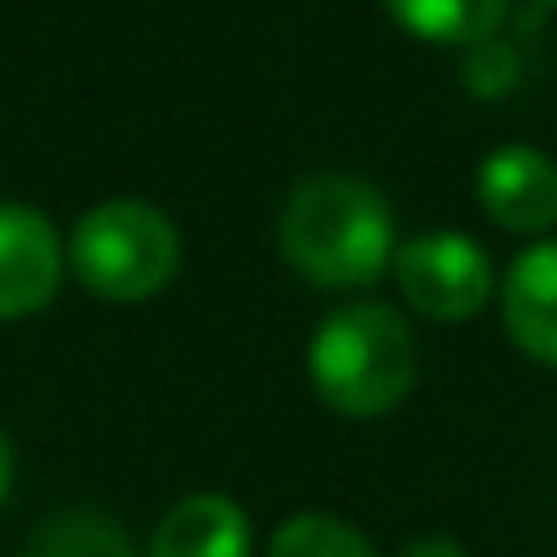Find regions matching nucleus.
<instances>
[{"label":"nucleus","instance_id":"obj_9","mask_svg":"<svg viewBox=\"0 0 557 557\" xmlns=\"http://www.w3.org/2000/svg\"><path fill=\"white\" fill-rule=\"evenodd\" d=\"M388 17L432 45H486L503 17H508V0H383Z\"/></svg>","mask_w":557,"mask_h":557},{"label":"nucleus","instance_id":"obj_6","mask_svg":"<svg viewBox=\"0 0 557 557\" xmlns=\"http://www.w3.org/2000/svg\"><path fill=\"white\" fill-rule=\"evenodd\" d=\"M475 197L497 230L513 235H546L557 224V164L524 143H508L486 153L475 175Z\"/></svg>","mask_w":557,"mask_h":557},{"label":"nucleus","instance_id":"obj_14","mask_svg":"<svg viewBox=\"0 0 557 557\" xmlns=\"http://www.w3.org/2000/svg\"><path fill=\"white\" fill-rule=\"evenodd\" d=\"M541 7H557V0H541Z\"/></svg>","mask_w":557,"mask_h":557},{"label":"nucleus","instance_id":"obj_3","mask_svg":"<svg viewBox=\"0 0 557 557\" xmlns=\"http://www.w3.org/2000/svg\"><path fill=\"white\" fill-rule=\"evenodd\" d=\"M66 262L77 268L83 290H94L99 301L137 307V301L159 296L175 278L181 235L153 202L110 197V202H99V208H88L77 219Z\"/></svg>","mask_w":557,"mask_h":557},{"label":"nucleus","instance_id":"obj_10","mask_svg":"<svg viewBox=\"0 0 557 557\" xmlns=\"http://www.w3.org/2000/svg\"><path fill=\"white\" fill-rule=\"evenodd\" d=\"M23 557H137L104 513H55L34 530Z\"/></svg>","mask_w":557,"mask_h":557},{"label":"nucleus","instance_id":"obj_7","mask_svg":"<svg viewBox=\"0 0 557 557\" xmlns=\"http://www.w3.org/2000/svg\"><path fill=\"white\" fill-rule=\"evenodd\" d=\"M503 329L530 361L557 367V240H535L513 257L503 278Z\"/></svg>","mask_w":557,"mask_h":557},{"label":"nucleus","instance_id":"obj_4","mask_svg":"<svg viewBox=\"0 0 557 557\" xmlns=\"http://www.w3.org/2000/svg\"><path fill=\"white\" fill-rule=\"evenodd\" d=\"M394 285L421 318L465 323L492 301V257L459 230H432L394 251Z\"/></svg>","mask_w":557,"mask_h":557},{"label":"nucleus","instance_id":"obj_1","mask_svg":"<svg viewBox=\"0 0 557 557\" xmlns=\"http://www.w3.org/2000/svg\"><path fill=\"white\" fill-rule=\"evenodd\" d=\"M278 251L323 290H361L394 268V213L388 197L361 175H307L278 213Z\"/></svg>","mask_w":557,"mask_h":557},{"label":"nucleus","instance_id":"obj_13","mask_svg":"<svg viewBox=\"0 0 557 557\" xmlns=\"http://www.w3.org/2000/svg\"><path fill=\"white\" fill-rule=\"evenodd\" d=\"M7 486H12V448L0 437V497H7Z\"/></svg>","mask_w":557,"mask_h":557},{"label":"nucleus","instance_id":"obj_8","mask_svg":"<svg viewBox=\"0 0 557 557\" xmlns=\"http://www.w3.org/2000/svg\"><path fill=\"white\" fill-rule=\"evenodd\" d=\"M251 552V524L235 497L224 492H191L181 497L159 530L148 557H246Z\"/></svg>","mask_w":557,"mask_h":557},{"label":"nucleus","instance_id":"obj_2","mask_svg":"<svg viewBox=\"0 0 557 557\" xmlns=\"http://www.w3.org/2000/svg\"><path fill=\"white\" fill-rule=\"evenodd\" d=\"M307 372L329 410L372 421L416 388L421 356H416L410 323L394 307L356 301V307H339L323 318V329L312 334Z\"/></svg>","mask_w":557,"mask_h":557},{"label":"nucleus","instance_id":"obj_12","mask_svg":"<svg viewBox=\"0 0 557 557\" xmlns=\"http://www.w3.org/2000/svg\"><path fill=\"white\" fill-rule=\"evenodd\" d=\"M394 557H470L454 535H416V541H405Z\"/></svg>","mask_w":557,"mask_h":557},{"label":"nucleus","instance_id":"obj_11","mask_svg":"<svg viewBox=\"0 0 557 557\" xmlns=\"http://www.w3.org/2000/svg\"><path fill=\"white\" fill-rule=\"evenodd\" d=\"M268 557H377V552L356 524H345L334 513H290L273 530Z\"/></svg>","mask_w":557,"mask_h":557},{"label":"nucleus","instance_id":"obj_5","mask_svg":"<svg viewBox=\"0 0 557 557\" xmlns=\"http://www.w3.org/2000/svg\"><path fill=\"white\" fill-rule=\"evenodd\" d=\"M61 235L28 202H0V323L34 318L61 290Z\"/></svg>","mask_w":557,"mask_h":557}]
</instances>
